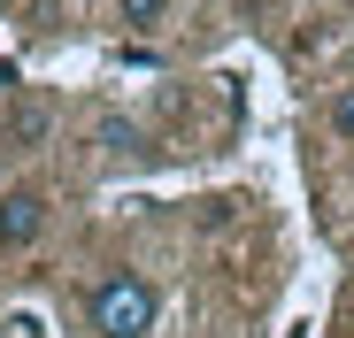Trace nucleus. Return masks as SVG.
<instances>
[{"instance_id":"obj_4","label":"nucleus","mask_w":354,"mask_h":338,"mask_svg":"<svg viewBox=\"0 0 354 338\" xmlns=\"http://www.w3.org/2000/svg\"><path fill=\"white\" fill-rule=\"evenodd\" d=\"M115 16H124L131 31H162L169 23V0H115Z\"/></svg>"},{"instance_id":"obj_7","label":"nucleus","mask_w":354,"mask_h":338,"mask_svg":"<svg viewBox=\"0 0 354 338\" xmlns=\"http://www.w3.org/2000/svg\"><path fill=\"white\" fill-rule=\"evenodd\" d=\"M0 8H16V0H0Z\"/></svg>"},{"instance_id":"obj_6","label":"nucleus","mask_w":354,"mask_h":338,"mask_svg":"<svg viewBox=\"0 0 354 338\" xmlns=\"http://www.w3.org/2000/svg\"><path fill=\"white\" fill-rule=\"evenodd\" d=\"M331 131H339V139H346V146H354V85H346V92H339V100H331Z\"/></svg>"},{"instance_id":"obj_3","label":"nucleus","mask_w":354,"mask_h":338,"mask_svg":"<svg viewBox=\"0 0 354 338\" xmlns=\"http://www.w3.org/2000/svg\"><path fill=\"white\" fill-rule=\"evenodd\" d=\"M46 131H54V108L46 100H16L8 108V146H39Z\"/></svg>"},{"instance_id":"obj_5","label":"nucleus","mask_w":354,"mask_h":338,"mask_svg":"<svg viewBox=\"0 0 354 338\" xmlns=\"http://www.w3.org/2000/svg\"><path fill=\"white\" fill-rule=\"evenodd\" d=\"M100 146H108V154H139V131H131L124 116H100Z\"/></svg>"},{"instance_id":"obj_2","label":"nucleus","mask_w":354,"mask_h":338,"mask_svg":"<svg viewBox=\"0 0 354 338\" xmlns=\"http://www.w3.org/2000/svg\"><path fill=\"white\" fill-rule=\"evenodd\" d=\"M46 231V200L39 192H8L0 200V246H31Z\"/></svg>"},{"instance_id":"obj_1","label":"nucleus","mask_w":354,"mask_h":338,"mask_svg":"<svg viewBox=\"0 0 354 338\" xmlns=\"http://www.w3.org/2000/svg\"><path fill=\"white\" fill-rule=\"evenodd\" d=\"M154 315H162V292L147 285L139 269L100 277V292H93V338H147Z\"/></svg>"}]
</instances>
